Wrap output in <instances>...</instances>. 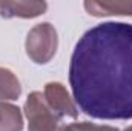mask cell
<instances>
[{
	"instance_id": "cell-6",
	"label": "cell",
	"mask_w": 132,
	"mask_h": 131,
	"mask_svg": "<svg viewBox=\"0 0 132 131\" xmlns=\"http://www.w3.org/2000/svg\"><path fill=\"white\" fill-rule=\"evenodd\" d=\"M91 16H132V2H85Z\"/></svg>"
},
{
	"instance_id": "cell-10",
	"label": "cell",
	"mask_w": 132,
	"mask_h": 131,
	"mask_svg": "<svg viewBox=\"0 0 132 131\" xmlns=\"http://www.w3.org/2000/svg\"><path fill=\"white\" fill-rule=\"evenodd\" d=\"M125 131H132V127H129V128H128V130H125Z\"/></svg>"
},
{
	"instance_id": "cell-3",
	"label": "cell",
	"mask_w": 132,
	"mask_h": 131,
	"mask_svg": "<svg viewBox=\"0 0 132 131\" xmlns=\"http://www.w3.org/2000/svg\"><path fill=\"white\" fill-rule=\"evenodd\" d=\"M28 131H62V116L51 108L42 91L31 93L25 102Z\"/></svg>"
},
{
	"instance_id": "cell-8",
	"label": "cell",
	"mask_w": 132,
	"mask_h": 131,
	"mask_svg": "<svg viewBox=\"0 0 132 131\" xmlns=\"http://www.w3.org/2000/svg\"><path fill=\"white\" fill-rule=\"evenodd\" d=\"M22 94V86L17 76L8 69L0 66V102L15 100Z\"/></svg>"
},
{
	"instance_id": "cell-1",
	"label": "cell",
	"mask_w": 132,
	"mask_h": 131,
	"mask_svg": "<svg viewBox=\"0 0 132 131\" xmlns=\"http://www.w3.org/2000/svg\"><path fill=\"white\" fill-rule=\"evenodd\" d=\"M72 99L89 117L132 119V25L104 22L83 34L71 56Z\"/></svg>"
},
{
	"instance_id": "cell-2",
	"label": "cell",
	"mask_w": 132,
	"mask_h": 131,
	"mask_svg": "<svg viewBox=\"0 0 132 131\" xmlns=\"http://www.w3.org/2000/svg\"><path fill=\"white\" fill-rule=\"evenodd\" d=\"M57 46H59L57 31L48 22L38 23L31 28L25 42V49L28 57L37 65L48 63L55 56Z\"/></svg>"
},
{
	"instance_id": "cell-7",
	"label": "cell",
	"mask_w": 132,
	"mask_h": 131,
	"mask_svg": "<svg viewBox=\"0 0 132 131\" xmlns=\"http://www.w3.org/2000/svg\"><path fill=\"white\" fill-rule=\"evenodd\" d=\"M23 116L19 106L0 102V131H22Z\"/></svg>"
},
{
	"instance_id": "cell-9",
	"label": "cell",
	"mask_w": 132,
	"mask_h": 131,
	"mask_svg": "<svg viewBox=\"0 0 132 131\" xmlns=\"http://www.w3.org/2000/svg\"><path fill=\"white\" fill-rule=\"evenodd\" d=\"M62 131H118L114 127H106V125H97L91 122H75L69 123L62 128Z\"/></svg>"
},
{
	"instance_id": "cell-4",
	"label": "cell",
	"mask_w": 132,
	"mask_h": 131,
	"mask_svg": "<svg viewBox=\"0 0 132 131\" xmlns=\"http://www.w3.org/2000/svg\"><path fill=\"white\" fill-rule=\"evenodd\" d=\"M43 96L46 99V102L51 105V108L54 111H57L63 119H75L78 116V110L75 102L69 96L68 90L60 83V82H49L45 85L43 88Z\"/></svg>"
},
{
	"instance_id": "cell-5",
	"label": "cell",
	"mask_w": 132,
	"mask_h": 131,
	"mask_svg": "<svg viewBox=\"0 0 132 131\" xmlns=\"http://www.w3.org/2000/svg\"><path fill=\"white\" fill-rule=\"evenodd\" d=\"M46 2H0V16L5 19H34L46 11Z\"/></svg>"
}]
</instances>
